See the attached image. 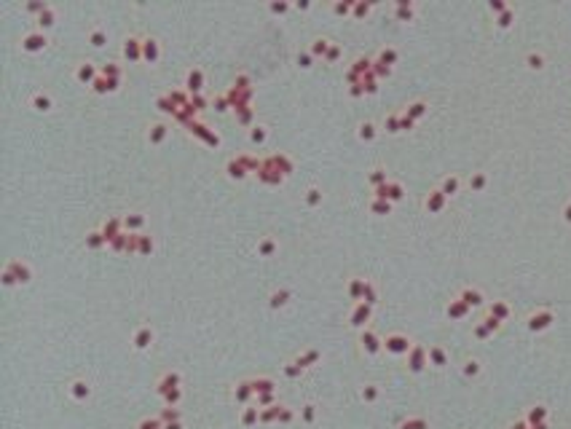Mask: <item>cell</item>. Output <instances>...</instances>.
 <instances>
[{
  "label": "cell",
  "mask_w": 571,
  "mask_h": 429,
  "mask_svg": "<svg viewBox=\"0 0 571 429\" xmlns=\"http://www.w3.org/2000/svg\"><path fill=\"white\" fill-rule=\"evenodd\" d=\"M30 279H32L30 263H24V260H19V258H14V260H8V263H6V268H3V284L6 287H11V284H27Z\"/></svg>",
  "instance_id": "cell-1"
},
{
  "label": "cell",
  "mask_w": 571,
  "mask_h": 429,
  "mask_svg": "<svg viewBox=\"0 0 571 429\" xmlns=\"http://www.w3.org/2000/svg\"><path fill=\"white\" fill-rule=\"evenodd\" d=\"M252 94H255V89H236V86L226 89V97H228V105H231L233 113H239V110H244V108H252Z\"/></svg>",
  "instance_id": "cell-2"
},
{
  "label": "cell",
  "mask_w": 571,
  "mask_h": 429,
  "mask_svg": "<svg viewBox=\"0 0 571 429\" xmlns=\"http://www.w3.org/2000/svg\"><path fill=\"white\" fill-rule=\"evenodd\" d=\"M185 129H188V132H191L193 137H199L201 142L212 145V148H218V145H220V134L215 132V129H209V126L204 124V121H199V118H196V121H191V124L185 126Z\"/></svg>",
  "instance_id": "cell-3"
},
{
  "label": "cell",
  "mask_w": 571,
  "mask_h": 429,
  "mask_svg": "<svg viewBox=\"0 0 571 429\" xmlns=\"http://www.w3.org/2000/svg\"><path fill=\"white\" fill-rule=\"evenodd\" d=\"M255 177H258L260 183H266V185H282V183L287 180V177H284V174H282V172H279L276 166H274V161H271L268 156L263 158V164H260V169H258V174H255Z\"/></svg>",
  "instance_id": "cell-4"
},
{
  "label": "cell",
  "mask_w": 571,
  "mask_h": 429,
  "mask_svg": "<svg viewBox=\"0 0 571 429\" xmlns=\"http://www.w3.org/2000/svg\"><path fill=\"white\" fill-rule=\"evenodd\" d=\"M46 46H49V35H46L43 30H27V32L22 35V49L30 51V54L43 51Z\"/></svg>",
  "instance_id": "cell-5"
},
{
  "label": "cell",
  "mask_w": 571,
  "mask_h": 429,
  "mask_svg": "<svg viewBox=\"0 0 571 429\" xmlns=\"http://www.w3.org/2000/svg\"><path fill=\"white\" fill-rule=\"evenodd\" d=\"M97 78H99V67H97L94 62L83 59V62L76 64V81H78V83H83V86L91 89V83H94Z\"/></svg>",
  "instance_id": "cell-6"
},
{
  "label": "cell",
  "mask_w": 571,
  "mask_h": 429,
  "mask_svg": "<svg viewBox=\"0 0 571 429\" xmlns=\"http://www.w3.org/2000/svg\"><path fill=\"white\" fill-rule=\"evenodd\" d=\"M121 54H124L126 62H142V38L139 35H129L121 46Z\"/></svg>",
  "instance_id": "cell-7"
},
{
  "label": "cell",
  "mask_w": 571,
  "mask_h": 429,
  "mask_svg": "<svg viewBox=\"0 0 571 429\" xmlns=\"http://www.w3.org/2000/svg\"><path fill=\"white\" fill-rule=\"evenodd\" d=\"M185 91L188 94H201L204 91V70L201 67H191L185 73Z\"/></svg>",
  "instance_id": "cell-8"
},
{
  "label": "cell",
  "mask_w": 571,
  "mask_h": 429,
  "mask_svg": "<svg viewBox=\"0 0 571 429\" xmlns=\"http://www.w3.org/2000/svg\"><path fill=\"white\" fill-rule=\"evenodd\" d=\"M158 59H161V43L156 38H151V35H145L142 38V62L156 64Z\"/></svg>",
  "instance_id": "cell-9"
},
{
  "label": "cell",
  "mask_w": 571,
  "mask_h": 429,
  "mask_svg": "<svg viewBox=\"0 0 571 429\" xmlns=\"http://www.w3.org/2000/svg\"><path fill=\"white\" fill-rule=\"evenodd\" d=\"M349 322L354 325V328H365V325L370 322V303H365V301L354 303V309L349 314Z\"/></svg>",
  "instance_id": "cell-10"
},
{
  "label": "cell",
  "mask_w": 571,
  "mask_h": 429,
  "mask_svg": "<svg viewBox=\"0 0 571 429\" xmlns=\"http://www.w3.org/2000/svg\"><path fill=\"white\" fill-rule=\"evenodd\" d=\"M142 228H145V214L142 212L124 214V231L126 234H142Z\"/></svg>",
  "instance_id": "cell-11"
},
{
  "label": "cell",
  "mask_w": 571,
  "mask_h": 429,
  "mask_svg": "<svg viewBox=\"0 0 571 429\" xmlns=\"http://www.w3.org/2000/svg\"><path fill=\"white\" fill-rule=\"evenodd\" d=\"M166 134H169V126L164 124V121H153L151 126H148V142L151 145H161Z\"/></svg>",
  "instance_id": "cell-12"
},
{
  "label": "cell",
  "mask_w": 571,
  "mask_h": 429,
  "mask_svg": "<svg viewBox=\"0 0 571 429\" xmlns=\"http://www.w3.org/2000/svg\"><path fill=\"white\" fill-rule=\"evenodd\" d=\"M102 234H105V239H108V244L113 241L118 234H124V218H108L105 223H102Z\"/></svg>",
  "instance_id": "cell-13"
},
{
  "label": "cell",
  "mask_w": 571,
  "mask_h": 429,
  "mask_svg": "<svg viewBox=\"0 0 571 429\" xmlns=\"http://www.w3.org/2000/svg\"><path fill=\"white\" fill-rule=\"evenodd\" d=\"M118 83H121V78H105L99 73V78L91 83V91H94V94H108V91H116L118 89Z\"/></svg>",
  "instance_id": "cell-14"
},
{
  "label": "cell",
  "mask_w": 571,
  "mask_h": 429,
  "mask_svg": "<svg viewBox=\"0 0 571 429\" xmlns=\"http://www.w3.org/2000/svg\"><path fill=\"white\" fill-rule=\"evenodd\" d=\"M153 343V328L151 325H139L134 330V346L137 349H148Z\"/></svg>",
  "instance_id": "cell-15"
},
{
  "label": "cell",
  "mask_w": 571,
  "mask_h": 429,
  "mask_svg": "<svg viewBox=\"0 0 571 429\" xmlns=\"http://www.w3.org/2000/svg\"><path fill=\"white\" fill-rule=\"evenodd\" d=\"M86 41L94 46V49H99V46L108 43V30H105V27H99V24H91L89 30H86Z\"/></svg>",
  "instance_id": "cell-16"
},
{
  "label": "cell",
  "mask_w": 571,
  "mask_h": 429,
  "mask_svg": "<svg viewBox=\"0 0 571 429\" xmlns=\"http://www.w3.org/2000/svg\"><path fill=\"white\" fill-rule=\"evenodd\" d=\"M226 174H228V177H233V180H244V177H247L249 172L244 169V164L239 161V156H231L228 161H226Z\"/></svg>",
  "instance_id": "cell-17"
},
{
  "label": "cell",
  "mask_w": 571,
  "mask_h": 429,
  "mask_svg": "<svg viewBox=\"0 0 571 429\" xmlns=\"http://www.w3.org/2000/svg\"><path fill=\"white\" fill-rule=\"evenodd\" d=\"M30 105L38 110V113H49L54 102H51V94H49V91H35V94L30 97Z\"/></svg>",
  "instance_id": "cell-18"
},
{
  "label": "cell",
  "mask_w": 571,
  "mask_h": 429,
  "mask_svg": "<svg viewBox=\"0 0 571 429\" xmlns=\"http://www.w3.org/2000/svg\"><path fill=\"white\" fill-rule=\"evenodd\" d=\"M365 287H368V279H362V276H351V279H349V287H346V290H349V298H351V301H357V303H360V301H362V295H365Z\"/></svg>",
  "instance_id": "cell-19"
},
{
  "label": "cell",
  "mask_w": 571,
  "mask_h": 429,
  "mask_svg": "<svg viewBox=\"0 0 571 429\" xmlns=\"http://www.w3.org/2000/svg\"><path fill=\"white\" fill-rule=\"evenodd\" d=\"M370 70H373V59L370 57H357L349 67V76H368Z\"/></svg>",
  "instance_id": "cell-20"
},
{
  "label": "cell",
  "mask_w": 571,
  "mask_h": 429,
  "mask_svg": "<svg viewBox=\"0 0 571 429\" xmlns=\"http://www.w3.org/2000/svg\"><path fill=\"white\" fill-rule=\"evenodd\" d=\"M268 158L274 161V166H276V169L282 172L284 177L293 174V161H290V156H287V153H271Z\"/></svg>",
  "instance_id": "cell-21"
},
{
  "label": "cell",
  "mask_w": 571,
  "mask_h": 429,
  "mask_svg": "<svg viewBox=\"0 0 571 429\" xmlns=\"http://www.w3.org/2000/svg\"><path fill=\"white\" fill-rule=\"evenodd\" d=\"M279 249V241L274 239V236H260V241H258V255H263V258H271Z\"/></svg>",
  "instance_id": "cell-22"
},
{
  "label": "cell",
  "mask_w": 571,
  "mask_h": 429,
  "mask_svg": "<svg viewBox=\"0 0 571 429\" xmlns=\"http://www.w3.org/2000/svg\"><path fill=\"white\" fill-rule=\"evenodd\" d=\"M330 46H333V43L327 41V38H314L311 46H308V51H311L314 59H325V54L330 51Z\"/></svg>",
  "instance_id": "cell-23"
},
{
  "label": "cell",
  "mask_w": 571,
  "mask_h": 429,
  "mask_svg": "<svg viewBox=\"0 0 571 429\" xmlns=\"http://www.w3.org/2000/svg\"><path fill=\"white\" fill-rule=\"evenodd\" d=\"M156 249V239L151 234H137V255H151Z\"/></svg>",
  "instance_id": "cell-24"
},
{
  "label": "cell",
  "mask_w": 571,
  "mask_h": 429,
  "mask_svg": "<svg viewBox=\"0 0 571 429\" xmlns=\"http://www.w3.org/2000/svg\"><path fill=\"white\" fill-rule=\"evenodd\" d=\"M54 19H57V11H54V6L49 3V6H46L43 11L38 14V30L46 32V30H49V27L54 24Z\"/></svg>",
  "instance_id": "cell-25"
},
{
  "label": "cell",
  "mask_w": 571,
  "mask_h": 429,
  "mask_svg": "<svg viewBox=\"0 0 571 429\" xmlns=\"http://www.w3.org/2000/svg\"><path fill=\"white\" fill-rule=\"evenodd\" d=\"M233 118H236V124L247 126V129H252V126L258 124V121H255V108H244V110H239V113H233Z\"/></svg>",
  "instance_id": "cell-26"
},
{
  "label": "cell",
  "mask_w": 571,
  "mask_h": 429,
  "mask_svg": "<svg viewBox=\"0 0 571 429\" xmlns=\"http://www.w3.org/2000/svg\"><path fill=\"white\" fill-rule=\"evenodd\" d=\"M287 301H290V290H287V287H282V290H274V293L268 295V306H271V309H282Z\"/></svg>",
  "instance_id": "cell-27"
},
{
  "label": "cell",
  "mask_w": 571,
  "mask_h": 429,
  "mask_svg": "<svg viewBox=\"0 0 571 429\" xmlns=\"http://www.w3.org/2000/svg\"><path fill=\"white\" fill-rule=\"evenodd\" d=\"M247 137H249V142H258V145H263L266 139H268V129H266L263 124H255L252 129H247Z\"/></svg>",
  "instance_id": "cell-28"
},
{
  "label": "cell",
  "mask_w": 571,
  "mask_h": 429,
  "mask_svg": "<svg viewBox=\"0 0 571 429\" xmlns=\"http://www.w3.org/2000/svg\"><path fill=\"white\" fill-rule=\"evenodd\" d=\"M360 343H362V349H365V351H376V349H378V338H376V333H373L370 328H365V330H362Z\"/></svg>",
  "instance_id": "cell-29"
},
{
  "label": "cell",
  "mask_w": 571,
  "mask_h": 429,
  "mask_svg": "<svg viewBox=\"0 0 571 429\" xmlns=\"http://www.w3.org/2000/svg\"><path fill=\"white\" fill-rule=\"evenodd\" d=\"M108 244V239H105V234L97 228V231H89L86 234V247L89 249H99V247H105Z\"/></svg>",
  "instance_id": "cell-30"
},
{
  "label": "cell",
  "mask_w": 571,
  "mask_h": 429,
  "mask_svg": "<svg viewBox=\"0 0 571 429\" xmlns=\"http://www.w3.org/2000/svg\"><path fill=\"white\" fill-rule=\"evenodd\" d=\"M383 346H386L389 351H405L408 349V338L405 335H389V338L383 341Z\"/></svg>",
  "instance_id": "cell-31"
},
{
  "label": "cell",
  "mask_w": 571,
  "mask_h": 429,
  "mask_svg": "<svg viewBox=\"0 0 571 429\" xmlns=\"http://www.w3.org/2000/svg\"><path fill=\"white\" fill-rule=\"evenodd\" d=\"M99 73L105 78H121V76H124V67H121V62H105L99 67Z\"/></svg>",
  "instance_id": "cell-32"
},
{
  "label": "cell",
  "mask_w": 571,
  "mask_h": 429,
  "mask_svg": "<svg viewBox=\"0 0 571 429\" xmlns=\"http://www.w3.org/2000/svg\"><path fill=\"white\" fill-rule=\"evenodd\" d=\"M303 201H306V207H319V204H322V191L316 188V185H311V188H306V193H303Z\"/></svg>",
  "instance_id": "cell-33"
},
{
  "label": "cell",
  "mask_w": 571,
  "mask_h": 429,
  "mask_svg": "<svg viewBox=\"0 0 571 429\" xmlns=\"http://www.w3.org/2000/svg\"><path fill=\"white\" fill-rule=\"evenodd\" d=\"M70 395L76 397V400H86V397L91 395V386L86 384V381H73V386H70Z\"/></svg>",
  "instance_id": "cell-34"
},
{
  "label": "cell",
  "mask_w": 571,
  "mask_h": 429,
  "mask_svg": "<svg viewBox=\"0 0 571 429\" xmlns=\"http://www.w3.org/2000/svg\"><path fill=\"white\" fill-rule=\"evenodd\" d=\"M191 108L196 110V113H204L207 108H212V99L204 97V94H191Z\"/></svg>",
  "instance_id": "cell-35"
},
{
  "label": "cell",
  "mask_w": 571,
  "mask_h": 429,
  "mask_svg": "<svg viewBox=\"0 0 571 429\" xmlns=\"http://www.w3.org/2000/svg\"><path fill=\"white\" fill-rule=\"evenodd\" d=\"M156 105H158V110H161V113L177 116V108H174V102H172L169 97H166V94H161V97H158V99H156Z\"/></svg>",
  "instance_id": "cell-36"
},
{
  "label": "cell",
  "mask_w": 571,
  "mask_h": 429,
  "mask_svg": "<svg viewBox=\"0 0 571 429\" xmlns=\"http://www.w3.org/2000/svg\"><path fill=\"white\" fill-rule=\"evenodd\" d=\"M357 134H360V139H373V137H376V124L362 121V124L357 126Z\"/></svg>",
  "instance_id": "cell-37"
},
{
  "label": "cell",
  "mask_w": 571,
  "mask_h": 429,
  "mask_svg": "<svg viewBox=\"0 0 571 429\" xmlns=\"http://www.w3.org/2000/svg\"><path fill=\"white\" fill-rule=\"evenodd\" d=\"M389 180H386V172L381 169V166H376V169L370 172V185L373 188H381V185H386Z\"/></svg>",
  "instance_id": "cell-38"
},
{
  "label": "cell",
  "mask_w": 571,
  "mask_h": 429,
  "mask_svg": "<svg viewBox=\"0 0 571 429\" xmlns=\"http://www.w3.org/2000/svg\"><path fill=\"white\" fill-rule=\"evenodd\" d=\"M212 108L218 110V113H226V110H231V105H228V97H226V91H223V94H215V97H212Z\"/></svg>",
  "instance_id": "cell-39"
},
{
  "label": "cell",
  "mask_w": 571,
  "mask_h": 429,
  "mask_svg": "<svg viewBox=\"0 0 571 429\" xmlns=\"http://www.w3.org/2000/svg\"><path fill=\"white\" fill-rule=\"evenodd\" d=\"M341 57H343V49H341L338 43H333V46H330V51L325 54V62H327V64H335Z\"/></svg>",
  "instance_id": "cell-40"
},
{
  "label": "cell",
  "mask_w": 571,
  "mask_h": 429,
  "mask_svg": "<svg viewBox=\"0 0 571 429\" xmlns=\"http://www.w3.org/2000/svg\"><path fill=\"white\" fill-rule=\"evenodd\" d=\"M316 360H319V351H314V349H308L298 357V362H301L303 368H311V362H316Z\"/></svg>",
  "instance_id": "cell-41"
},
{
  "label": "cell",
  "mask_w": 571,
  "mask_h": 429,
  "mask_svg": "<svg viewBox=\"0 0 571 429\" xmlns=\"http://www.w3.org/2000/svg\"><path fill=\"white\" fill-rule=\"evenodd\" d=\"M440 207H443V191H435L426 199V209H440Z\"/></svg>",
  "instance_id": "cell-42"
},
{
  "label": "cell",
  "mask_w": 571,
  "mask_h": 429,
  "mask_svg": "<svg viewBox=\"0 0 571 429\" xmlns=\"http://www.w3.org/2000/svg\"><path fill=\"white\" fill-rule=\"evenodd\" d=\"M389 70H391V67H389L386 62H381V59H376V62H373V76H376V78H381V76H389Z\"/></svg>",
  "instance_id": "cell-43"
},
{
  "label": "cell",
  "mask_w": 571,
  "mask_h": 429,
  "mask_svg": "<svg viewBox=\"0 0 571 429\" xmlns=\"http://www.w3.org/2000/svg\"><path fill=\"white\" fill-rule=\"evenodd\" d=\"M233 86H236V89H252V81H249L247 73H239V76L233 78Z\"/></svg>",
  "instance_id": "cell-44"
},
{
  "label": "cell",
  "mask_w": 571,
  "mask_h": 429,
  "mask_svg": "<svg viewBox=\"0 0 571 429\" xmlns=\"http://www.w3.org/2000/svg\"><path fill=\"white\" fill-rule=\"evenodd\" d=\"M330 8H333V14H343L346 16V14L354 11V3H341V0H338V3H333Z\"/></svg>",
  "instance_id": "cell-45"
},
{
  "label": "cell",
  "mask_w": 571,
  "mask_h": 429,
  "mask_svg": "<svg viewBox=\"0 0 571 429\" xmlns=\"http://www.w3.org/2000/svg\"><path fill=\"white\" fill-rule=\"evenodd\" d=\"M370 209L378 212V214H383V212H389V201L386 199H373L370 201Z\"/></svg>",
  "instance_id": "cell-46"
},
{
  "label": "cell",
  "mask_w": 571,
  "mask_h": 429,
  "mask_svg": "<svg viewBox=\"0 0 571 429\" xmlns=\"http://www.w3.org/2000/svg\"><path fill=\"white\" fill-rule=\"evenodd\" d=\"M311 62H314V57H311V51L308 49L298 51V64H301V67H311Z\"/></svg>",
  "instance_id": "cell-47"
},
{
  "label": "cell",
  "mask_w": 571,
  "mask_h": 429,
  "mask_svg": "<svg viewBox=\"0 0 571 429\" xmlns=\"http://www.w3.org/2000/svg\"><path fill=\"white\" fill-rule=\"evenodd\" d=\"M362 301H365V303H370V306L376 303V287H373L370 282H368V287H365V295H362Z\"/></svg>",
  "instance_id": "cell-48"
},
{
  "label": "cell",
  "mask_w": 571,
  "mask_h": 429,
  "mask_svg": "<svg viewBox=\"0 0 571 429\" xmlns=\"http://www.w3.org/2000/svg\"><path fill=\"white\" fill-rule=\"evenodd\" d=\"M368 11H370V3H354V11L351 14L360 19V16H368Z\"/></svg>",
  "instance_id": "cell-49"
},
{
  "label": "cell",
  "mask_w": 571,
  "mask_h": 429,
  "mask_svg": "<svg viewBox=\"0 0 571 429\" xmlns=\"http://www.w3.org/2000/svg\"><path fill=\"white\" fill-rule=\"evenodd\" d=\"M255 418H258V408H247L244 413H241V421H244V424H252Z\"/></svg>",
  "instance_id": "cell-50"
},
{
  "label": "cell",
  "mask_w": 571,
  "mask_h": 429,
  "mask_svg": "<svg viewBox=\"0 0 571 429\" xmlns=\"http://www.w3.org/2000/svg\"><path fill=\"white\" fill-rule=\"evenodd\" d=\"M378 59H381V62H386V64H391V62H395V59H397V54H395V51H391V49H383V51L378 54Z\"/></svg>",
  "instance_id": "cell-51"
},
{
  "label": "cell",
  "mask_w": 571,
  "mask_h": 429,
  "mask_svg": "<svg viewBox=\"0 0 571 429\" xmlns=\"http://www.w3.org/2000/svg\"><path fill=\"white\" fill-rule=\"evenodd\" d=\"M461 298H464L467 303H472V306H477V303H480V295H477L475 290H464V295H461Z\"/></svg>",
  "instance_id": "cell-52"
},
{
  "label": "cell",
  "mask_w": 571,
  "mask_h": 429,
  "mask_svg": "<svg viewBox=\"0 0 571 429\" xmlns=\"http://www.w3.org/2000/svg\"><path fill=\"white\" fill-rule=\"evenodd\" d=\"M268 8H271L274 14H284V11H290L293 6H290V3H268Z\"/></svg>",
  "instance_id": "cell-53"
},
{
  "label": "cell",
  "mask_w": 571,
  "mask_h": 429,
  "mask_svg": "<svg viewBox=\"0 0 571 429\" xmlns=\"http://www.w3.org/2000/svg\"><path fill=\"white\" fill-rule=\"evenodd\" d=\"M386 129L389 132H400V116H389L386 118Z\"/></svg>",
  "instance_id": "cell-54"
},
{
  "label": "cell",
  "mask_w": 571,
  "mask_h": 429,
  "mask_svg": "<svg viewBox=\"0 0 571 429\" xmlns=\"http://www.w3.org/2000/svg\"><path fill=\"white\" fill-rule=\"evenodd\" d=\"M456 185H458V180H456V177H448V180H445V185H443V193H453V191H456Z\"/></svg>",
  "instance_id": "cell-55"
},
{
  "label": "cell",
  "mask_w": 571,
  "mask_h": 429,
  "mask_svg": "<svg viewBox=\"0 0 571 429\" xmlns=\"http://www.w3.org/2000/svg\"><path fill=\"white\" fill-rule=\"evenodd\" d=\"M448 314H453V316H458V314H464V306L461 303H453L451 309H448Z\"/></svg>",
  "instance_id": "cell-56"
},
{
  "label": "cell",
  "mask_w": 571,
  "mask_h": 429,
  "mask_svg": "<svg viewBox=\"0 0 571 429\" xmlns=\"http://www.w3.org/2000/svg\"><path fill=\"white\" fill-rule=\"evenodd\" d=\"M491 311H493V314H499V316H504V314H507V306H504V303H496Z\"/></svg>",
  "instance_id": "cell-57"
}]
</instances>
